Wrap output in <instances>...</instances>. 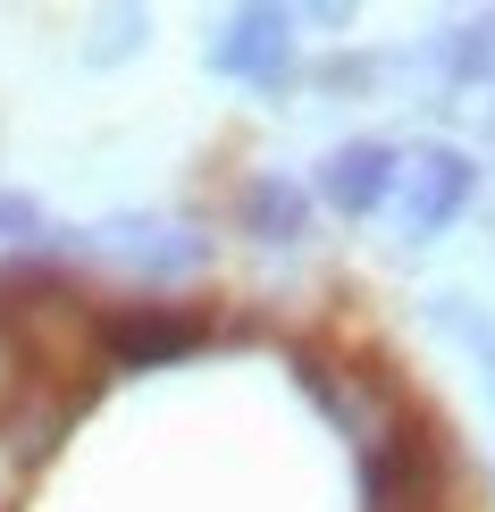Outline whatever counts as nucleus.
<instances>
[{
    "instance_id": "1",
    "label": "nucleus",
    "mask_w": 495,
    "mask_h": 512,
    "mask_svg": "<svg viewBox=\"0 0 495 512\" xmlns=\"http://www.w3.org/2000/svg\"><path fill=\"white\" fill-rule=\"evenodd\" d=\"M470 194H479V160L454 152V143H420L412 160H395V202L403 210V236H445V227L470 210Z\"/></svg>"
},
{
    "instance_id": "2",
    "label": "nucleus",
    "mask_w": 495,
    "mask_h": 512,
    "mask_svg": "<svg viewBox=\"0 0 495 512\" xmlns=\"http://www.w3.org/2000/svg\"><path fill=\"white\" fill-rule=\"evenodd\" d=\"M93 252L135 277H185L210 261V236L193 219H160V210H126V219H101L93 227Z\"/></svg>"
},
{
    "instance_id": "3",
    "label": "nucleus",
    "mask_w": 495,
    "mask_h": 512,
    "mask_svg": "<svg viewBox=\"0 0 495 512\" xmlns=\"http://www.w3.org/2000/svg\"><path fill=\"white\" fill-rule=\"evenodd\" d=\"M202 59L219 76H235V84H286L294 76V17L286 9H235V17H219V34L202 42Z\"/></svg>"
},
{
    "instance_id": "4",
    "label": "nucleus",
    "mask_w": 495,
    "mask_h": 512,
    "mask_svg": "<svg viewBox=\"0 0 495 512\" xmlns=\"http://www.w3.org/2000/svg\"><path fill=\"white\" fill-rule=\"evenodd\" d=\"M294 387H303V395L319 403V412H328L336 429L361 445V454H370V445H378L386 429H395V395H386L370 370H344V361H319V353H303V361H294Z\"/></svg>"
},
{
    "instance_id": "5",
    "label": "nucleus",
    "mask_w": 495,
    "mask_h": 512,
    "mask_svg": "<svg viewBox=\"0 0 495 512\" xmlns=\"http://www.w3.org/2000/svg\"><path fill=\"white\" fill-rule=\"evenodd\" d=\"M202 345H210V319L202 311L143 303V311L101 319V353H110V370H168V361H185V353H202Z\"/></svg>"
},
{
    "instance_id": "6",
    "label": "nucleus",
    "mask_w": 495,
    "mask_h": 512,
    "mask_svg": "<svg viewBox=\"0 0 495 512\" xmlns=\"http://www.w3.org/2000/svg\"><path fill=\"white\" fill-rule=\"evenodd\" d=\"M395 143H378V135H353V143H336V152H319L311 168V202H328L336 219H370V210H386V194H395Z\"/></svg>"
},
{
    "instance_id": "7",
    "label": "nucleus",
    "mask_w": 495,
    "mask_h": 512,
    "mask_svg": "<svg viewBox=\"0 0 495 512\" xmlns=\"http://www.w3.org/2000/svg\"><path fill=\"white\" fill-rule=\"evenodd\" d=\"M235 227L252 244H303L311 236V185L286 177V168H261V177L235 194Z\"/></svg>"
},
{
    "instance_id": "8",
    "label": "nucleus",
    "mask_w": 495,
    "mask_h": 512,
    "mask_svg": "<svg viewBox=\"0 0 495 512\" xmlns=\"http://www.w3.org/2000/svg\"><path fill=\"white\" fill-rule=\"evenodd\" d=\"M437 76L445 84H479V76H495V9L487 17H454V26L437 34Z\"/></svg>"
},
{
    "instance_id": "9",
    "label": "nucleus",
    "mask_w": 495,
    "mask_h": 512,
    "mask_svg": "<svg viewBox=\"0 0 495 512\" xmlns=\"http://www.w3.org/2000/svg\"><path fill=\"white\" fill-rule=\"evenodd\" d=\"M143 34H152V17H143V9H110V17H101V34L84 42V59H93V68H110V59H126Z\"/></svg>"
},
{
    "instance_id": "10",
    "label": "nucleus",
    "mask_w": 495,
    "mask_h": 512,
    "mask_svg": "<svg viewBox=\"0 0 495 512\" xmlns=\"http://www.w3.org/2000/svg\"><path fill=\"white\" fill-rule=\"evenodd\" d=\"M378 76H386V59H328V68H311L319 93H370Z\"/></svg>"
},
{
    "instance_id": "11",
    "label": "nucleus",
    "mask_w": 495,
    "mask_h": 512,
    "mask_svg": "<svg viewBox=\"0 0 495 512\" xmlns=\"http://www.w3.org/2000/svg\"><path fill=\"white\" fill-rule=\"evenodd\" d=\"M42 236V202L34 194H0V244H34Z\"/></svg>"
},
{
    "instance_id": "12",
    "label": "nucleus",
    "mask_w": 495,
    "mask_h": 512,
    "mask_svg": "<svg viewBox=\"0 0 495 512\" xmlns=\"http://www.w3.org/2000/svg\"><path fill=\"white\" fill-rule=\"evenodd\" d=\"M17 395H26V353H17V336L0 328V412H9Z\"/></svg>"
}]
</instances>
